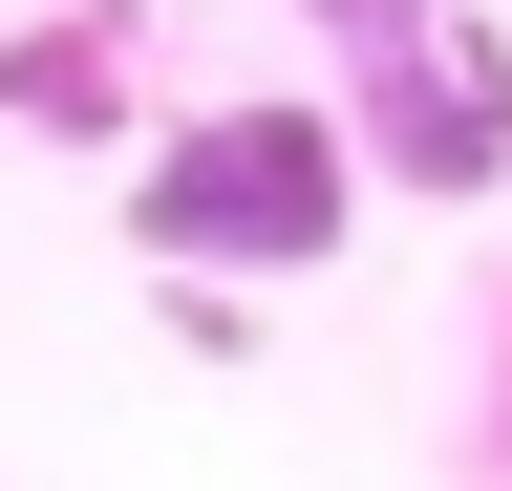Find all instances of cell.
<instances>
[{
  "label": "cell",
  "mask_w": 512,
  "mask_h": 491,
  "mask_svg": "<svg viewBox=\"0 0 512 491\" xmlns=\"http://www.w3.org/2000/svg\"><path fill=\"white\" fill-rule=\"evenodd\" d=\"M128 235H150L171 278H320L363 235V150H342V107H192V129L128 150Z\"/></svg>",
  "instance_id": "6da1fadb"
},
{
  "label": "cell",
  "mask_w": 512,
  "mask_h": 491,
  "mask_svg": "<svg viewBox=\"0 0 512 491\" xmlns=\"http://www.w3.org/2000/svg\"><path fill=\"white\" fill-rule=\"evenodd\" d=\"M342 150L384 171V193H491L512 171V43L491 22H384V43H342Z\"/></svg>",
  "instance_id": "7a4b0ae2"
},
{
  "label": "cell",
  "mask_w": 512,
  "mask_h": 491,
  "mask_svg": "<svg viewBox=\"0 0 512 491\" xmlns=\"http://www.w3.org/2000/svg\"><path fill=\"white\" fill-rule=\"evenodd\" d=\"M0 129H64V150H107V129H128V22H107V0L0 43Z\"/></svg>",
  "instance_id": "3957f363"
},
{
  "label": "cell",
  "mask_w": 512,
  "mask_h": 491,
  "mask_svg": "<svg viewBox=\"0 0 512 491\" xmlns=\"http://www.w3.org/2000/svg\"><path fill=\"white\" fill-rule=\"evenodd\" d=\"M171 342H192V363H256V342H278V321H256V299H235V278H171Z\"/></svg>",
  "instance_id": "277c9868"
},
{
  "label": "cell",
  "mask_w": 512,
  "mask_h": 491,
  "mask_svg": "<svg viewBox=\"0 0 512 491\" xmlns=\"http://www.w3.org/2000/svg\"><path fill=\"white\" fill-rule=\"evenodd\" d=\"M299 22H320V43H384V22H427V0H299Z\"/></svg>",
  "instance_id": "5b68a950"
}]
</instances>
